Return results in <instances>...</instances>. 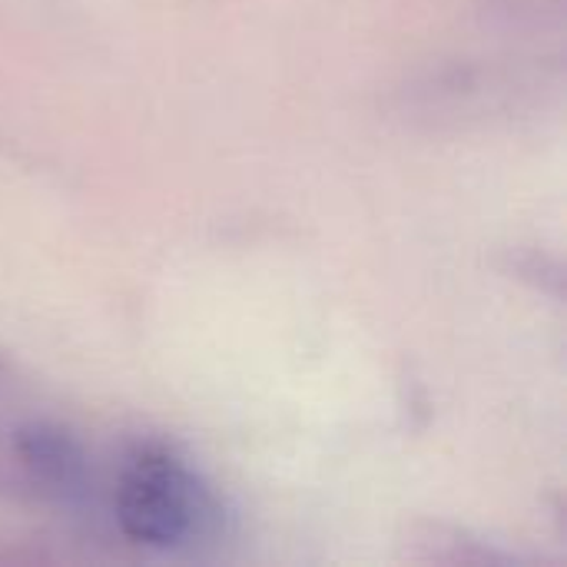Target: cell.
<instances>
[{
	"mask_svg": "<svg viewBox=\"0 0 567 567\" xmlns=\"http://www.w3.org/2000/svg\"><path fill=\"white\" fill-rule=\"evenodd\" d=\"M113 512L133 545L183 548L213 532L219 505L209 485L173 452L159 445L136 449L116 478Z\"/></svg>",
	"mask_w": 567,
	"mask_h": 567,
	"instance_id": "6da1fadb",
	"label": "cell"
},
{
	"mask_svg": "<svg viewBox=\"0 0 567 567\" xmlns=\"http://www.w3.org/2000/svg\"><path fill=\"white\" fill-rule=\"evenodd\" d=\"M13 462L27 482L56 502L76 505L90 495V462L83 445L47 422H30L13 432Z\"/></svg>",
	"mask_w": 567,
	"mask_h": 567,
	"instance_id": "7a4b0ae2",
	"label": "cell"
}]
</instances>
